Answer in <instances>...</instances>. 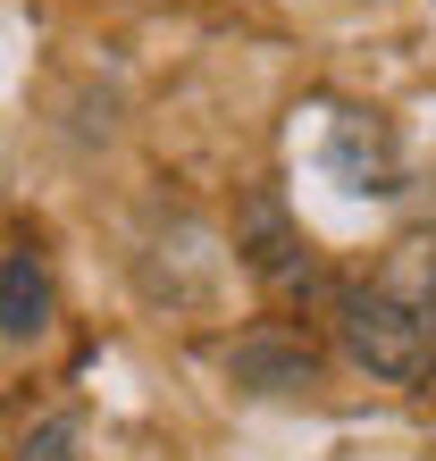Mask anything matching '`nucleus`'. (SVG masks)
<instances>
[{
    "label": "nucleus",
    "instance_id": "f257e3e1",
    "mask_svg": "<svg viewBox=\"0 0 436 461\" xmlns=\"http://www.w3.org/2000/svg\"><path fill=\"white\" fill-rule=\"evenodd\" d=\"M344 352L369 377H395V386L436 377V235L395 243L344 294Z\"/></svg>",
    "mask_w": 436,
    "mask_h": 461
},
{
    "label": "nucleus",
    "instance_id": "f03ea898",
    "mask_svg": "<svg viewBox=\"0 0 436 461\" xmlns=\"http://www.w3.org/2000/svg\"><path fill=\"white\" fill-rule=\"evenodd\" d=\"M50 328V260L34 243L0 252V344H34Z\"/></svg>",
    "mask_w": 436,
    "mask_h": 461
},
{
    "label": "nucleus",
    "instance_id": "7ed1b4c3",
    "mask_svg": "<svg viewBox=\"0 0 436 461\" xmlns=\"http://www.w3.org/2000/svg\"><path fill=\"white\" fill-rule=\"evenodd\" d=\"M17 461H76V420H42L34 437L17 445Z\"/></svg>",
    "mask_w": 436,
    "mask_h": 461
}]
</instances>
